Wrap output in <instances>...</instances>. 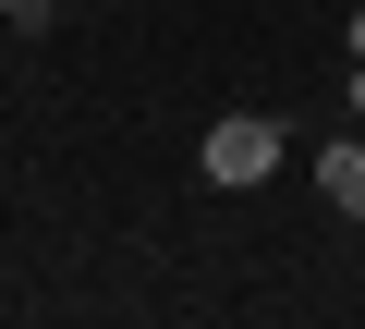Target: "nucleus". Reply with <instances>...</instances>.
<instances>
[{
    "label": "nucleus",
    "instance_id": "nucleus-1",
    "mask_svg": "<svg viewBox=\"0 0 365 329\" xmlns=\"http://www.w3.org/2000/svg\"><path fill=\"white\" fill-rule=\"evenodd\" d=\"M195 158H207V183H220V196H256V183L280 171V122H268V110H232V122H207Z\"/></svg>",
    "mask_w": 365,
    "mask_h": 329
},
{
    "label": "nucleus",
    "instance_id": "nucleus-2",
    "mask_svg": "<svg viewBox=\"0 0 365 329\" xmlns=\"http://www.w3.org/2000/svg\"><path fill=\"white\" fill-rule=\"evenodd\" d=\"M317 196H329L341 220H365V146H329V158H317Z\"/></svg>",
    "mask_w": 365,
    "mask_h": 329
},
{
    "label": "nucleus",
    "instance_id": "nucleus-3",
    "mask_svg": "<svg viewBox=\"0 0 365 329\" xmlns=\"http://www.w3.org/2000/svg\"><path fill=\"white\" fill-rule=\"evenodd\" d=\"M353 61H365V13H353Z\"/></svg>",
    "mask_w": 365,
    "mask_h": 329
},
{
    "label": "nucleus",
    "instance_id": "nucleus-4",
    "mask_svg": "<svg viewBox=\"0 0 365 329\" xmlns=\"http://www.w3.org/2000/svg\"><path fill=\"white\" fill-rule=\"evenodd\" d=\"M353 110H365V61H353Z\"/></svg>",
    "mask_w": 365,
    "mask_h": 329
}]
</instances>
